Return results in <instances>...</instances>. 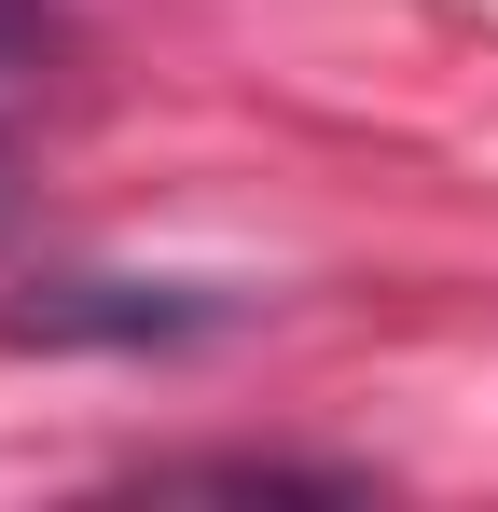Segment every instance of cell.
<instances>
[{
    "label": "cell",
    "instance_id": "cell-1",
    "mask_svg": "<svg viewBox=\"0 0 498 512\" xmlns=\"http://www.w3.org/2000/svg\"><path fill=\"white\" fill-rule=\"evenodd\" d=\"M222 319H236V291H194V277H56L0 333L14 346H125V360H153V346H194Z\"/></svg>",
    "mask_w": 498,
    "mask_h": 512
},
{
    "label": "cell",
    "instance_id": "cell-2",
    "mask_svg": "<svg viewBox=\"0 0 498 512\" xmlns=\"http://www.w3.org/2000/svg\"><path fill=\"white\" fill-rule=\"evenodd\" d=\"M42 42H56V0H0V70L42 56Z\"/></svg>",
    "mask_w": 498,
    "mask_h": 512
},
{
    "label": "cell",
    "instance_id": "cell-3",
    "mask_svg": "<svg viewBox=\"0 0 498 512\" xmlns=\"http://www.w3.org/2000/svg\"><path fill=\"white\" fill-rule=\"evenodd\" d=\"M0 222H14V139H0Z\"/></svg>",
    "mask_w": 498,
    "mask_h": 512
}]
</instances>
